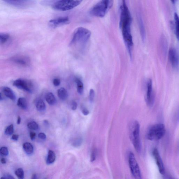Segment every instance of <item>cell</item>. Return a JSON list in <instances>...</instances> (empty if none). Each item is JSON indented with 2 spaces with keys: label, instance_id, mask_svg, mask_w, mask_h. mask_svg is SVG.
<instances>
[{
  "label": "cell",
  "instance_id": "cell-1",
  "mask_svg": "<svg viewBox=\"0 0 179 179\" xmlns=\"http://www.w3.org/2000/svg\"><path fill=\"white\" fill-rule=\"evenodd\" d=\"M132 17L125 1H123L120 6V26L123 39L127 50L132 57L133 47V37L131 33Z\"/></svg>",
  "mask_w": 179,
  "mask_h": 179
},
{
  "label": "cell",
  "instance_id": "cell-2",
  "mask_svg": "<svg viewBox=\"0 0 179 179\" xmlns=\"http://www.w3.org/2000/svg\"><path fill=\"white\" fill-rule=\"evenodd\" d=\"M91 35V32L88 29L84 27L78 28L73 33L70 45L79 48L84 51L88 46Z\"/></svg>",
  "mask_w": 179,
  "mask_h": 179
},
{
  "label": "cell",
  "instance_id": "cell-3",
  "mask_svg": "<svg viewBox=\"0 0 179 179\" xmlns=\"http://www.w3.org/2000/svg\"><path fill=\"white\" fill-rule=\"evenodd\" d=\"M130 138L137 152L142 150V144L140 138V125L138 121H135L131 124L130 129Z\"/></svg>",
  "mask_w": 179,
  "mask_h": 179
},
{
  "label": "cell",
  "instance_id": "cell-4",
  "mask_svg": "<svg viewBox=\"0 0 179 179\" xmlns=\"http://www.w3.org/2000/svg\"><path fill=\"white\" fill-rule=\"evenodd\" d=\"M113 3L112 1H102L99 2L91 9L90 14L97 17H104L112 7Z\"/></svg>",
  "mask_w": 179,
  "mask_h": 179
},
{
  "label": "cell",
  "instance_id": "cell-5",
  "mask_svg": "<svg viewBox=\"0 0 179 179\" xmlns=\"http://www.w3.org/2000/svg\"><path fill=\"white\" fill-rule=\"evenodd\" d=\"M166 130L164 124H158L153 125L150 127L147 133V138L149 140L156 139L160 140L166 134Z\"/></svg>",
  "mask_w": 179,
  "mask_h": 179
},
{
  "label": "cell",
  "instance_id": "cell-6",
  "mask_svg": "<svg viewBox=\"0 0 179 179\" xmlns=\"http://www.w3.org/2000/svg\"><path fill=\"white\" fill-rule=\"evenodd\" d=\"M81 1L61 0L55 1L53 4L54 9L61 11H66L72 9L80 4Z\"/></svg>",
  "mask_w": 179,
  "mask_h": 179
},
{
  "label": "cell",
  "instance_id": "cell-7",
  "mask_svg": "<svg viewBox=\"0 0 179 179\" xmlns=\"http://www.w3.org/2000/svg\"><path fill=\"white\" fill-rule=\"evenodd\" d=\"M128 161L131 174L134 179H143L138 163L134 155L132 152L129 153Z\"/></svg>",
  "mask_w": 179,
  "mask_h": 179
},
{
  "label": "cell",
  "instance_id": "cell-8",
  "mask_svg": "<svg viewBox=\"0 0 179 179\" xmlns=\"http://www.w3.org/2000/svg\"><path fill=\"white\" fill-rule=\"evenodd\" d=\"M13 86L30 93L33 92V85L31 81L22 79H16L13 82Z\"/></svg>",
  "mask_w": 179,
  "mask_h": 179
},
{
  "label": "cell",
  "instance_id": "cell-9",
  "mask_svg": "<svg viewBox=\"0 0 179 179\" xmlns=\"http://www.w3.org/2000/svg\"><path fill=\"white\" fill-rule=\"evenodd\" d=\"M169 58L173 68L178 69L179 67V54L174 48H171L169 51Z\"/></svg>",
  "mask_w": 179,
  "mask_h": 179
},
{
  "label": "cell",
  "instance_id": "cell-10",
  "mask_svg": "<svg viewBox=\"0 0 179 179\" xmlns=\"http://www.w3.org/2000/svg\"><path fill=\"white\" fill-rule=\"evenodd\" d=\"M147 87L146 102L148 106H152L154 104V96L153 92L152 79H149L147 83Z\"/></svg>",
  "mask_w": 179,
  "mask_h": 179
},
{
  "label": "cell",
  "instance_id": "cell-11",
  "mask_svg": "<svg viewBox=\"0 0 179 179\" xmlns=\"http://www.w3.org/2000/svg\"><path fill=\"white\" fill-rule=\"evenodd\" d=\"M153 154L158 166L159 172L162 175L165 174V169L161 158L158 150L155 148L153 150Z\"/></svg>",
  "mask_w": 179,
  "mask_h": 179
},
{
  "label": "cell",
  "instance_id": "cell-12",
  "mask_svg": "<svg viewBox=\"0 0 179 179\" xmlns=\"http://www.w3.org/2000/svg\"><path fill=\"white\" fill-rule=\"evenodd\" d=\"M68 17H59L51 20L49 21L50 25L53 27H56L59 26L67 24L69 22Z\"/></svg>",
  "mask_w": 179,
  "mask_h": 179
},
{
  "label": "cell",
  "instance_id": "cell-13",
  "mask_svg": "<svg viewBox=\"0 0 179 179\" xmlns=\"http://www.w3.org/2000/svg\"><path fill=\"white\" fill-rule=\"evenodd\" d=\"M11 60L16 64L23 66H28L30 63L28 57L23 56L13 57L11 58Z\"/></svg>",
  "mask_w": 179,
  "mask_h": 179
},
{
  "label": "cell",
  "instance_id": "cell-14",
  "mask_svg": "<svg viewBox=\"0 0 179 179\" xmlns=\"http://www.w3.org/2000/svg\"><path fill=\"white\" fill-rule=\"evenodd\" d=\"M4 2L10 5L19 8H24L28 7L30 4L31 1H13V0H6Z\"/></svg>",
  "mask_w": 179,
  "mask_h": 179
},
{
  "label": "cell",
  "instance_id": "cell-15",
  "mask_svg": "<svg viewBox=\"0 0 179 179\" xmlns=\"http://www.w3.org/2000/svg\"><path fill=\"white\" fill-rule=\"evenodd\" d=\"M3 93L5 96L11 100L15 101L16 97L14 93L11 89L8 87H4L3 89Z\"/></svg>",
  "mask_w": 179,
  "mask_h": 179
},
{
  "label": "cell",
  "instance_id": "cell-16",
  "mask_svg": "<svg viewBox=\"0 0 179 179\" xmlns=\"http://www.w3.org/2000/svg\"><path fill=\"white\" fill-rule=\"evenodd\" d=\"M45 99L48 104L51 105H54L56 103V99L54 95L51 92H48L45 95Z\"/></svg>",
  "mask_w": 179,
  "mask_h": 179
},
{
  "label": "cell",
  "instance_id": "cell-17",
  "mask_svg": "<svg viewBox=\"0 0 179 179\" xmlns=\"http://www.w3.org/2000/svg\"><path fill=\"white\" fill-rule=\"evenodd\" d=\"M56 160V155L54 151L50 150L46 160V164L47 165H50L54 162Z\"/></svg>",
  "mask_w": 179,
  "mask_h": 179
},
{
  "label": "cell",
  "instance_id": "cell-18",
  "mask_svg": "<svg viewBox=\"0 0 179 179\" xmlns=\"http://www.w3.org/2000/svg\"><path fill=\"white\" fill-rule=\"evenodd\" d=\"M174 18L175 33L177 39L179 40V16L176 13H175Z\"/></svg>",
  "mask_w": 179,
  "mask_h": 179
},
{
  "label": "cell",
  "instance_id": "cell-19",
  "mask_svg": "<svg viewBox=\"0 0 179 179\" xmlns=\"http://www.w3.org/2000/svg\"><path fill=\"white\" fill-rule=\"evenodd\" d=\"M23 148L25 152L28 155H31L33 153V147L31 143L27 142L24 143Z\"/></svg>",
  "mask_w": 179,
  "mask_h": 179
},
{
  "label": "cell",
  "instance_id": "cell-20",
  "mask_svg": "<svg viewBox=\"0 0 179 179\" xmlns=\"http://www.w3.org/2000/svg\"><path fill=\"white\" fill-rule=\"evenodd\" d=\"M57 95L59 98L62 100H65L68 97V94L66 89L63 87H61L57 91Z\"/></svg>",
  "mask_w": 179,
  "mask_h": 179
},
{
  "label": "cell",
  "instance_id": "cell-21",
  "mask_svg": "<svg viewBox=\"0 0 179 179\" xmlns=\"http://www.w3.org/2000/svg\"><path fill=\"white\" fill-rule=\"evenodd\" d=\"M35 106L37 110L40 112L44 111L46 108L44 101L42 99H39L37 101Z\"/></svg>",
  "mask_w": 179,
  "mask_h": 179
},
{
  "label": "cell",
  "instance_id": "cell-22",
  "mask_svg": "<svg viewBox=\"0 0 179 179\" xmlns=\"http://www.w3.org/2000/svg\"><path fill=\"white\" fill-rule=\"evenodd\" d=\"M77 86V91L79 94L81 95L84 91V85L80 79L76 78L75 79Z\"/></svg>",
  "mask_w": 179,
  "mask_h": 179
},
{
  "label": "cell",
  "instance_id": "cell-23",
  "mask_svg": "<svg viewBox=\"0 0 179 179\" xmlns=\"http://www.w3.org/2000/svg\"><path fill=\"white\" fill-rule=\"evenodd\" d=\"M17 105L23 110H26L27 108V103L26 99L22 97L18 99Z\"/></svg>",
  "mask_w": 179,
  "mask_h": 179
},
{
  "label": "cell",
  "instance_id": "cell-24",
  "mask_svg": "<svg viewBox=\"0 0 179 179\" xmlns=\"http://www.w3.org/2000/svg\"><path fill=\"white\" fill-rule=\"evenodd\" d=\"M139 19L141 35H142V40H144L145 38V31L144 24L142 18L139 17Z\"/></svg>",
  "mask_w": 179,
  "mask_h": 179
},
{
  "label": "cell",
  "instance_id": "cell-25",
  "mask_svg": "<svg viewBox=\"0 0 179 179\" xmlns=\"http://www.w3.org/2000/svg\"><path fill=\"white\" fill-rule=\"evenodd\" d=\"M10 36L8 34L3 33L0 34V43L3 44L8 41Z\"/></svg>",
  "mask_w": 179,
  "mask_h": 179
},
{
  "label": "cell",
  "instance_id": "cell-26",
  "mask_svg": "<svg viewBox=\"0 0 179 179\" xmlns=\"http://www.w3.org/2000/svg\"><path fill=\"white\" fill-rule=\"evenodd\" d=\"M15 174L18 179H24V172L22 168H19L15 171Z\"/></svg>",
  "mask_w": 179,
  "mask_h": 179
},
{
  "label": "cell",
  "instance_id": "cell-27",
  "mask_svg": "<svg viewBox=\"0 0 179 179\" xmlns=\"http://www.w3.org/2000/svg\"><path fill=\"white\" fill-rule=\"evenodd\" d=\"M27 127L30 130H37L39 128L38 125L35 121H31L27 124Z\"/></svg>",
  "mask_w": 179,
  "mask_h": 179
},
{
  "label": "cell",
  "instance_id": "cell-28",
  "mask_svg": "<svg viewBox=\"0 0 179 179\" xmlns=\"http://www.w3.org/2000/svg\"><path fill=\"white\" fill-rule=\"evenodd\" d=\"M83 142V140L82 138H76L73 140L72 145L73 146L76 147H78L80 146Z\"/></svg>",
  "mask_w": 179,
  "mask_h": 179
},
{
  "label": "cell",
  "instance_id": "cell-29",
  "mask_svg": "<svg viewBox=\"0 0 179 179\" xmlns=\"http://www.w3.org/2000/svg\"><path fill=\"white\" fill-rule=\"evenodd\" d=\"M14 132L13 125L12 124L10 125L7 127L5 131V135L7 136H11L13 134Z\"/></svg>",
  "mask_w": 179,
  "mask_h": 179
},
{
  "label": "cell",
  "instance_id": "cell-30",
  "mask_svg": "<svg viewBox=\"0 0 179 179\" xmlns=\"http://www.w3.org/2000/svg\"><path fill=\"white\" fill-rule=\"evenodd\" d=\"M0 153L1 156H7L9 155L8 149L6 147H1L0 150Z\"/></svg>",
  "mask_w": 179,
  "mask_h": 179
},
{
  "label": "cell",
  "instance_id": "cell-31",
  "mask_svg": "<svg viewBox=\"0 0 179 179\" xmlns=\"http://www.w3.org/2000/svg\"><path fill=\"white\" fill-rule=\"evenodd\" d=\"M97 156V150L96 149H93L91 152L90 157L91 162H93L96 160Z\"/></svg>",
  "mask_w": 179,
  "mask_h": 179
},
{
  "label": "cell",
  "instance_id": "cell-32",
  "mask_svg": "<svg viewBox=\"0 0 179 179\" xmlns=\"http://www.w3.org/2000/svg\"><path fill=\"white\" fill-rule=\"evenodd\" d=\"M95 97V91L93 89H91L89 92V100L91 102H93L94 101Z\"/></svg>",
  "mask_w": 179,
  "mask_h": 179
},
{
  "label": "cell",
  "instance_id": "cell-33",
  "mask_svg": "<svg viewBox=\"0 0 179 179\" xmlns=\"http://www.w3.org/2000/svg\"><path fill=\"white\" fill-rule=\"evenodd\" d=\"M77 107V103L75 101H73L71 102V108L73 110L75 111L76 110Z\"/></svg>",
  "mask_w": 179,
  "mask_h": 179
},
{
  "label": "cell",
  "instance_id": "cell-34",
  "mask_svg": "<svg viewBox=\"0 0 179 179\" xmlns=\"http://www.w3.org/2000/svg\"><path fill=\"white\" fill-rule=\"evenodd\" d=\"M53 84L56 87L59 86L61 83L60 79L58 78H55L54 79L53 81Z\"/></svg>",
  "mask_w": 179,
  "mask_h": 179
},
{
  "label": "cell",
  "instance_id": "cell-35",
  "mask_svg": "<svg viewBox=\"0 0 179 179\" xmlns=\"http://www.w3.org/2000/svg\"><path fill=\"white\" fill-rule=\"evenodd\" d=\"M38 137L42 140H45L46 139V136L44 133H40L38 135Z\"/></svg>",
  "mask_w": 179,
  "mask_h": 179
},
{
  "label": "cell",
  "instance_id": "cell-36",
  "mask_svg": "<svg viewBox=\"0 0 179 179\" xmlns=\"http://www.w3.org/2000/svg\"><path fill=\"white\" fill-rule=\"evenodd\" d=\"M82 113L83 115L85 116H87L89 114V111L87 108H83L82 110Z\"/></svg>",
  "mask_w": 179,
  "mask_h": 179
},
{
  "label": "cell",
  "instance_id": "cell-37",
  "mask_svg": "<svg viewBox=\"0 0 179 179\" xmlns=\"http://www.w3.org/2000/svg\"><path fill=\"white\" fill-rule=\"evenodd\" d=\"M36 136V134L35 132H31L30 133V138L32 140H34Z\"/></svg>",
  "mask_w": 179,
  "mask_h": 179
},
{
  "label": "cell",
  "instance_id": "cell-38",
  "mask_svg": "<svg viewBox=\"0 0 179 179\" xmlns=\"http://www.w3.org/2000/svg\"><path fill=\"white\" fill-rule=\"evenodd\" d=\"M4 177L5 179H15L12 176L9 174H6Z\"/></svg>",
  "mask_w": 179,
  "mask_h": 179
},
{
  "label": "cell",
  "instance_id": "cell-39",
  "mask_svg": "<svg viewBox=\"0 0 179 179\" xmlns=\"http://www.w3.org/2000/svg\"><path fill=\"white\" fill-rule=\"evenodd\" d=\"M19 136L17 134H14L12 136L11 139L12 140L14 141H17L18 139Z\"/></svg>",
  "mask_w": 179,
  "mask_h": 179
},
{
  "label": "cell",
  "instance_id": "cell-40",
  "mask_svg": "<svg viewBox=\"0 0 179 179\" xmlns=\"http://www.w3.org/2000/svg\"><path fill=\"white\" fill-rule=\"evenodd\" d=\"M164 179H176L173 178L170 175H166L164 176Z\"/></svg>",
  "mask_w": 179,
  "mask_h": 179
},
{
  "label": "cell",
  "instance_id": "cell-41",
  "mask_svg": "<svg viewBox=\"0 0 179 179\" xmlns=\"http://www.w3.org/2000/svg\"><path fill=\"white\" fill-rule=\"evenodd\" d=\"M1 162L2 164H5L7 163V160L5 158H2L1 159Z\"/></svg>",
  "mask_w": 179,
  "mask_h": 179
},
{
  "label": "cell",
  "instance_id": "cell-42",
  "mask_svg": "<svg viewBox=\"0 0 179 179\" xmlns=\"http://www.w3.org/2000/svg\"><path fill=\"white\" fill-rule=\"evenodd\" d=\"M21 117L20 116L18 117V120H17V124H21Z\"/></svg>",
  "mask_w": 179,
  "mask_h": 179
},
{
  "label": "cell",
  "instance_id": "cell-43",
  "mask_svg": "<svg viewBox=\"0 0 179 179\" xmlns=\"http://www.w3.org/2000/svg\"><path fill=\"white\" fill-rule=\"evenodd\" d=\"M31 179H37V175L35 174H33L32 177Z\"/></svg>",
  "mask_w": 179,
  "mask_h": 179
},
{
  "label": "cell",
  "instance_id": "cell-44",
  "mask_svg": "<svg viewBox=\"0 0 179 179\" xmlns=\"http://www.w3.org/2000/svg\"><path fill=\"white\" fill-rule=\"evenodd\" d=\"M43 123L45 125H47V126H48V125H49L48 121L47 120H44Z\"/></svg>",
  "mask_w": 179,
  "mask_h": 179
},
{
  "label": "cell",
  "instance_id": "cell-45",
  "mask_svg": "<svg viewBox=\"0 0 179 179\" xmlns=\"http://www.w3.org/2000/svg\"><path fill=\"white\" fill-rule=\"evenodd\" d=\"M1 179H5L4 178V177L3 176V177H1Z\"/></svg>",
  "mask_w": 179,
  "mask_h": 179
}]
</instances>
